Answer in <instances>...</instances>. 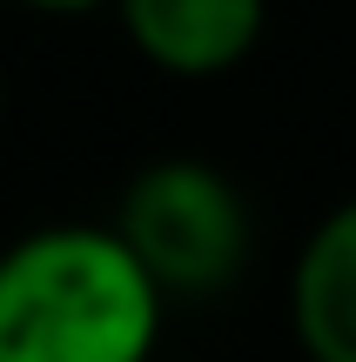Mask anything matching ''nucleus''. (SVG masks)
<instances>
[{"label":"nucleus","mask_w":356,"mask_h":362,"mask_svg":"<svg viewBox=\"0 0 356 362\" xmlns=\"http://www.w3.org/2000/svg\"><path fill=\"white\" fill-rule=\"evenodd\" d=\"M168 296L108 221H40L0 248V362H148Z\"/></svg>","instance_id":"nucleus-1"},{"label":"nucleus","mask_w":356,"mask_h":362,"mask_svg":"<svg viewBox=\"0 0 356 362\" xmlns=\"http://www.w3.org/2000/svg\"><path fill=\"white\" fill-rule=\"evenodd\" d=\"M134 54L175 81H215L263 40L269 0H115Z\"/></svg>","instance_id":"nucleus-3"},{"label":"nucleus","mask_w":356,"mask_h":362,"mask_svg":"<svg viewBox=\"0 0 356 362\" xmlns=\"http://www.w3.org/2000/svg\"><path fill=\"white\" fill-rule=\"evenodd\" d=\"M108 228L128 242L168 302H209L249 269L255 215L236 175L209 155H155L121 181Z\"/></svg>","instance_id":"nucleus-2"},{"label":"nucleus","mask_w":356,"mask_h":362,"mask_svg":"<svg viewBox=\"0 0 356 362\" xmlns=\"http://www.w3.org/2000/svg\"><path fill=\"white\" fill-rule=\"evenodd\" d=\"M34 13H88V7H115V0H21Z\"/></svg>","instance_id":"nucleus-5"},{"label":"nucleus","mask_w":356,"mask_h":362,"mask_svg":"<svg viewBox=\"0 0 356 362\" xmlns=\"http://www.w3.org/2000/svg\"><path fill=\"white\" fill-rule=\"evenodd\" d=\"M0 107H7V88H0Z\"/></svg>","instance_id":"nucleus-6"},{"label":"nucleus","mask_w":356,"mask_h":362,"mask_svg":"<svg viewBox=\"0 0 356 362\" xmlns=\"http://www.w3.org/2000/svg\"><path fill=\"white\" fill-rule=\"evenodd\" d=\"M289 322L309 362H356V194L309 228L289 282Z\"/></svg>","instance_id":"nucleus-4"}]
</instances>
